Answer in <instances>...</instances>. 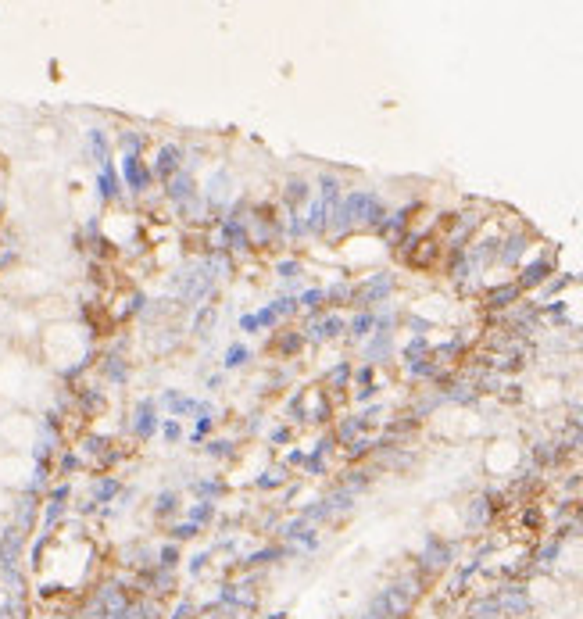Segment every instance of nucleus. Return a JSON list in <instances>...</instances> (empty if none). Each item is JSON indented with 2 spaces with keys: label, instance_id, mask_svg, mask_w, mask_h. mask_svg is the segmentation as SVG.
I'll return each mask as SVG.
<instances>
[{
  "label": "nucleus",
  "instance_id": "obj_1",
  "mask_svg": "<svg viewBox=\"0 0 583 619\" xmlns=\"http://www.w3.org/2000/svg\"><path fill=\"white\" fill-rule=\"evenodd\" d=\"M240 362H247V351L237 344V347H229V358H225V365H240Z\"/></svg>",
  "mask_w": 583,
  "mask_h": 619
}]
</instances>
